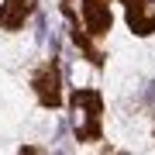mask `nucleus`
<instances>
[{
	"mask_svg": "<svg viewBox=\"0 0 155 155\" xmlns=\"http://www.w3.org/2000/svg\"><path fill=\"white\" fill-rule=\"evenodd\" d=\"M62 14L69 21V35L79 45V52L100 69L104 52L97 48V41L110 35V24H114L110 0H62Z\"/></svg>",
	"mask_w": 155,
	"mask_h": 155,
	"instance_id": "obj_1",
	"label": "nucleus"
},
{
	"mask_svg": "<svg viewBox=\"0 0 155 155\" xmlns=\"http://www.w3.org/2000/svg\"><path fill=\"white\" fill-rule=\"evenodd\" d=\"M69 110H72L76 138L79 141H100V131H104V97L97 90H76L69 97Z\"/></svg>",
	"mask_w": 155,
	"mask_h": 155,
	"instance_id": "obj_2",
	"label": "nucleus"
},
{
	"mask_svg": "<svg viewBox=\"0 0 155 155\" xmlns=\"http://www.w3.org/2000/svg\"><path fill=\"white\" fill-rule=\"evenodd\" d=\"M31 90H35V97H38L41 107H48V110H59L62 107V72H59L55 62H41L35 69Z\"/></svg>",
	"mask_w": 155,
	"mask_h": 155,
	"instance_id": "obj_3",
	"label": "nucleus"
},
{
	"mask_svg": "<svg viewBox=\"0 0 155 155\" xmlns=\"http://www.w3.org/2000/svg\"><path fill=\"white\" fill-rule=\"evenodd\" d=\"M124 7L127 28H131L138 38H148L155 31V0H117Z\"/></svg>",
	"mask_w": 155,
	"mask_h": 155,
	"instance_id": "obj_4",
	"label": "nucleus"
},
{
	"mask_svg": "<svg viewBox=\"0 0 155 155\" xmlns=\"http://www.w3.org/2000/svg\"><path fill=\"white\" fill-rule=\"evenodd\" d=\"M35 7H38V0H4L0 4V28L4 31L24 28V21L35 14Z\"/></svg>",
	"mask_w": 155,
	"mask_h": 155,
	"instance_id": "obj_5",
	"label": "nucleus"
}]
</instances>
